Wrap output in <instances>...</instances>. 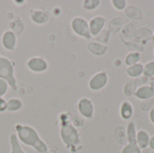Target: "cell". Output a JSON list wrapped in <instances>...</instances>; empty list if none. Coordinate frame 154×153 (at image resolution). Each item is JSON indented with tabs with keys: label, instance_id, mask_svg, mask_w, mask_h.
Here are the masks:
<instances>
[{
	"label": "cell",
	"instance_id": "1",
	"mask_svg": "<svg viewBox=\"0 0 154 153\" xmlns=\"http://www.w3.org/2000/svg\"><path fill=\"white\" fill-rule=\"evenodd\" d=\"M14 127L19 142L26 146L32 147L39 153L49 152L47 144L41 139L37 131L33 127L22 124H16Z\"/></svg>",
	"mask_w": 154,
	"mask_h": 153
},
{
	"label": "cell",
	"instance_id": "2",
	"mask_svg": "<svg viewBox=\"0 0 154 153\" xmlns=\"http://www.w3.org/2000/svg\"><path fill=\"white\" fill-rule=\"evenodd\" d=\"M60 138L69 149L75 148L80 142L79 133L76 126L69 121V117L60 120Z\"/></svg>",
	"mask_w": 154,
	"mask_h": 153
},
{
	"label": "cell",
	"instance_id": "3",
	"mask_svg": "<svg viewBox=\"0 0 154 153\" xmlns=\"http://www.w3.org/2000/svg\"><path fill=\"white\" fill-rule=\"evenodd\" d=\"M0 78L6 81L13 90L17 89V83L14 77V63L6 57L0 55Z\"/></svg>",
	"mask_w": 154,
	"mask_h": 153
},
{
	"label": "cell",
	"instance_id": "4",
	"mask_svg": "<svg viewBox=\"0 0 154 153\" xmlns=\"http://www.w3.org/2000/svg\"><path fill=\"white\" fill-rule=\"evenodd\" d=\"M71 29L72 31L79 36L85 38V39H90L92 36L89 32V25L88 22L80 16H77L72 19L71 23Z\"/></svg>",
	"mask_w": 154,
	"mask_h": 153
},
{
	"label": "cell",
	"instance_id": "5",
	"mask_svg": "<svg viewBox=\"0 0 154 153\" xmlns=\"http://www.w3.org/2000/svg\"><path fill=\"white\" fill-rule=\"evenodd\" d=\"M108 83V75L106 71H99L93 75L88 81V87L90 90L97 92L106 87Z\"/></svg>",
	"mask_w": 154,
	"mask_h": 153
},
{
	"label": "cell",
	"instance_id": "6",
	"mask_svg": "<svg viewBox=\"0 0 154 153\" xmlns=\"http://www.w3.org/2000/svg\"><path fill=\"white\" fill-rule=\"evenodd\" d=\"M79 114L85 119H91L94 116L95 107L93 102L88 97H82L78 102Z\"/></svg>",
	"mask_w": 154,
	"mask_h": 153
},
{
	"label": "cell",
	"instance_id": "7",
	"mask_svg": "<svg viewBox=\"0 0 154 153\" xmlns=\"http://www.w3.org/2000/svg\"><path fill=\"white\" fill-rule=\"evenodd\" d=\"M26 65L27 68L34 73H42L46 71L48 69V62L46 61V60L39 56L30 58L27 60Z\"/></svg>",
	"mask_w": 154,
	"mask_h": 153
},
{
	"label": "cell",
	"instance_id": "8",
	"mask_svg": "<svg viewBox=\"0 0 154 153\" xmlns=\"http://www.w3.org/2000/svg\"><path fill=\"white\" fill-rule=\"evenodd\" d=\"M106 22V18L102 15H97L93 17L88 23L89 32H90L91 36L97 37L104 30Z\"/></svg>",
	"mask_w": 154,
	"mask_h": 153
},
{
	"label": "cell",
	"instance_id": "9",
	"mask_svg": "<svg viewBox=\"0 0 154 153\" xmlns=\"http://www.w3.org/2000/svg\"><path fill=\"white\" fill-rule=\"evenodd\" d=\"M1 43L4 49L9 51H13L16 45V35L13 31L7 30L4 32L2 38H1Z\"/></svg>",
	"mask_w": 154,
	"mask_h": 153
},
{
	"label": "cell",
	"instance_id": "10",
	"mask_svg": "<svg viewBox=\"0 0 154 153\" xmlns=\"http://www.w3.org/2000/svg\"><path fill=\"white\" fill-rule=\"evenodd\" d=\"M134 96L137 99L142 101L150 100L154 96V87L150 85L141 86L137 88Z\"/></svg>",
	"mask_w": 154,
	"mask_h": 153
},
{
	"label": "cell",
	"instance_id": "11",
	"mask_svg": "<svg viewBox=\"0 0 154 153\" xmlns=\"http://www.w3.org/2000/svg\"><path fill=\"white\" fill-rule=\"evenodd\" d=\"M119 113L123 120H130L134 116V108L129 101H125L120 106Z\"/></svg>",
	"mask_w": 154,
	"mask_h": 153
},
{
	"label": "cell",
	"instance_id": "12",
	"mask_svg": "<svg viewBox=\"0 0 154 153\" xmlns=\"http://www.w3.org/2000/svg\"><path fill=\"white\" fill-rule=\"evenodd\" d=\"M151 136L145 130H139L136 133V143L139 148L143 151L149 147Z\"/></svg>",
	"mask_w": 154,
	"mask_h": 153
},
{
	"label": "cell",
	"instance_id": "13",
	"mask_svg": "<svg viewBox=\"0 0 154 153\" xmlns=\"http://www.w3.org/2000/svg\"><path fill=\"white\" fill-rule=\"evenodd\" d=\"M31 20L36 24H44L49 21V14L42 10H32L31 12Z\"/></svg>",
	"mask_w": 154,
	"mask_h": 153
},
{
	"label": "cell",
	"instance_id": "14",
	"mask_svg": "<svg viewBox=\"0 0 154 153\" xmlns=\"http://www.w3.org/2000/svg\"><path fill=\"white\" fill-rule=\"evenodd\" d=\"M88 49L95 56H103L107 50V46L99 42H90L88 45Z\"/></svg>",
	"mask_w": 154,
	"mask_h": 153
},
{
	"label": "cell",
	"instance_id": "15",
	"mask_svg": "<svg viewBox=\"0 0 154 153\" xmlns=\"http://www.w3.org/2000/svg\"><path fill=\"white\" fill-rule=\"evenodd\" d=\"M126 75L132 78H136L143 74V65L142 63H137L132 66L127 67L126 69Z\"/></svg>",
	"mask_w": 154,
	"mask_h": 153
},
{
	"label": "cell",
	"instance_id": "16",
	"mask_svg": "<svg viewBox=\"0 0 154 153\" xmlns=\"http://www.w3.org/2000/svg\"><path fill=\"white\" fill-rule=\"evenodd\" d=\"M126 137H127V143L136 142V124L134 121H130L126 126Z\"/></svg>",
	"mask_w": 154,
	"mask_h": 153
},
{
	"label": "cell",
	"instance_id": "17",
	"mask_svg": "<svg viewBox=\"0 0 154 153\" xmlns=\"http://www.w3.org/2000/svg\"><path fill=\"white\" fill-rule=\"evenodd\" d=\"M115 138L116 142L121 145L127 144V137H126V130L124 126H117L115 129Z\"/></svg>",
	"mask_w": 154,
	"mask_h": 153
},
{
	"label": "cell",
	"instance_id": "18",
	"mask_svg": "<svg viewBox=\"0 0 154 153\" xmlns=\"http://www.w3.org/2000/svg\"><path fill=\"white\" fill-rule=\"evenodd\" d=\"M23 107V102L17 97H12L6 102V111L7 112H17Z\"/></svg>",
	"mask_w": 154,
	"mask_h": 153
},
{
	"label": "cell",
	"instance_id": "19",
	"mask_svg": "<svg viewBox=\"0 0 154 153\" xmlns=\"http://www.w3.org/2000/svg\"><path fill=\"white\" fill-rule=\"evenodd\" d=\"M10 145H11V151L10 153H25L23 150L22 146L20 145V142L14 133L10 134Z\"/></svg>",
	"mask_w": 154,
	"mask_h": 153
},
{
	"label": "cell",
	"instance_id": "20",
	"mask_svg": "<svg viewBox=\"0 0 154 153\" xmlns=\"http://www.w3.org/2000/svg\"><path fill=\"white\" fill-rule=\"evenodd\" d=\"M141 59H142V55H141L140 52L132 51V52H129L126 55V57L125 59V65L127 67H129V66H132V65L139 63Z\"/></svg>",
	"mask_w": 154,
	"mask_h": 153
},
{
	"label": "cell",
	"instance_id": "21",
	"mask_svg": "<svg viewBox=\"0 0 154 153\" xmlns=\"http://www.w3.org/2000/svg\"><path fill=\"white\" fill-rule=\"evenodd\" d=\"M137 83L134 80H128L125 87H124V95L125 96H134L137 90Z\"/></svg>",
	"mask_w": 154,
	"mask_h": 153
},
{
	"label": "cell",
	"instance_id": "22",
	"mask_svg": "<svg viewBox=\"0 0 154 153\" xmlns=\"http://www.w3.org/2000/svg\"><path fill=\"white\" fill-rule=\"evenodd\" d=\"M120 153H142V150L139 148L136 142H133L125 145Z\"/></svg>",
	"mask_w": 154,
	"mask_h": 153
},
{
	"label": "cell",
	"instance_id": "23",
	"mask_svg": "<svg viewBox=\"0 0 154 153\" xmlns=\"http://www.w3.org/2000/svg\"><path fill=\"white\" fill-rule=\"evenodd\" d=\"M146 78H153L154 77V60L147 62L143 65V74Z\"/></svg>",
	"mask_w": 154,
	"mask_h": 153
},
{
	"label": "cell",
	"instance_id": "24",
	"mask_svg": "<svg viewBox=\"0 0 154 153\" xmlns=\"http://www.w3.org/2000/svg\"><path fill=\"white\" fill-rule=\"evenodd\" d=\"M100 5L99 0H85L83 2V8L87 11H93Z\"/></svg>",
	"mask_w": 154,
	"mask_h": 153
},
{
	"label": "cell",
	"instance_id": "25",
	"mask_svg": "<svg viewBox=\"0 0 154 153\" xmlns=\"http://www.w3.org/2000/svg\"><path fill=\"white\" fill-rule=\"evenodd\" d=\"M112 5L118 11H123L126 8L127 2L125 0H113L111 2Z\"/></svg>",
	"mask_w": 154,
	"mask_h": 153
},
{
	"label": "cell",
	"instance_id": "26",
	"mask_svg": "<svg viewBox=\"0 0 154 153\" xmlns=\"http://www.w3.org/2000/svg\"><path fill=\"white\" fill-rule=\"evenodd\" d=\"M122 23H123V20H122L121 17H116V18H114L110 22V29L114 30V28L116 27V30L117 31L118 29H120V27L122 25Z\"/></svg>",
	"mask_w": 154,
	"mask_h": 153
},
{
	"label": "cell",
	"instance_id": "27",
	"mask_svg": "<svg viewBox=\"0 0 154 153\" xmlns=\"http://www.w3.org/2000/svg\"><path fill=\"white\" fill-rule=\"evenodd\" d=\"M8 87L9 86H8L7 82L0 78V97H3L6 94V92L8 90Z\"/></svg>",
	"mask_w": 154,
	"mask_h": 153
},
{
	"label": "cell",
	"instance_id": "28",
	"mask_svg": "<svg viewBox=\"0 0 154 153\" xmlns=\"http://www.w3.org/2000/svg\"><path fill=\"white\" fill-rule=\"evenodd\" d=\"M6 111V101L0 97V113Z\"/></svg>",
	"mask_w": 154,
	"mask_h": 153
},
{
	"label": "cell",
	"instance_id": "29",
	"mask_svg": "<svg viewBox=\"0 0 154 153\" xmlns=\"http://www.w3.org/2000/svg\"><path fill=\"white\" fill-rule=\"evenodd\" d=\"M149 118H150V121L152 122V124L154 125V107L152 109H151L149 112Z\"/></svg>",
	"mask_w": 154,
	"mask_h": 153
},
{
	"label": "cell",
	"instance_id": "30",
	"mask_svg": "<svg viewBox=\"0 0 154 153\" xmlns=\"http://www.w3.org/2000/svg\"><path fill=\"white\" fill-rule=\"evenodd\" d=\"M149 148H150L152 151H154V135L153 136H152V137H151V139H150V142H149Z\"/></svg>",
	"mask_w": 154,
	"mask_h": 153
},
{
	"label": "cell",
	"instance_id": "31",
	"mask_svg": "<svg viewBox=\"0 0 154 153\" xmlns=\"http://www.w3.org/2000/svg\"><path fill=\"white\" fill-rule=\"evenodd\" d=\"M152 45L154 46V32L152 33Z\"/></svg>",
	"mask_w": 154,
	"mask_h": 153
},
{
	"label": "cell",
	"instance_id": "32",
	"mask_svg": "<svg viewBox=\"0 0 154 153\" xmlns=\"http://www.w3.org/2000/svg\"><path fill=\"white\" fill-rule=\"evenodd\" d=\"M153 55H154V50H153Z\"/></svg>",
	"mask_w": 154,
	"mask_h": 153
}]
</instances>
